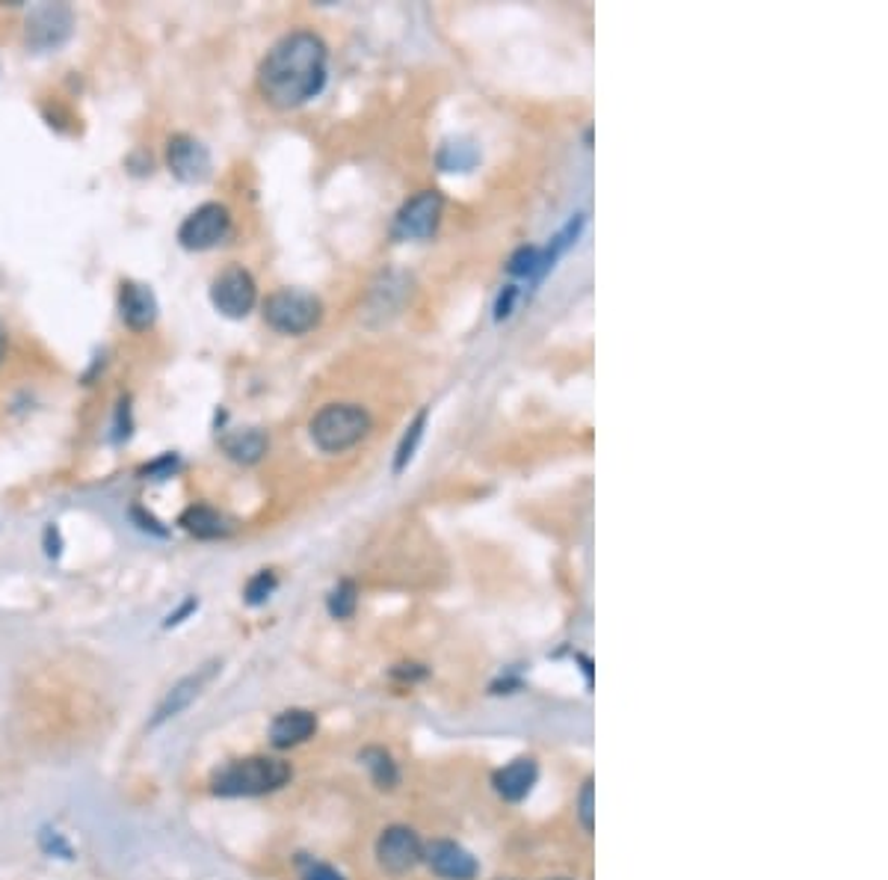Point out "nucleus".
Segmentation results:
<instances>
[{
    "label": "nucleus",
    "mask_w": 888,
    "mask_h": 880,
    "mask_svg": "<svg viewBox=\"0 0 888 880\" xmlns=\"http://www.w3.org/2000/svg\"><path fill=\"white\" fill-rule=\"evenodd\" d=\"M329 77V51L320 36L296 30L272 45L258 65L261 96L272 108L293 110L324 92Z\"/></svg>",
    "instance_id": "f257e3e1"
},
{
    "label": "nucleus",
    "mask_w": 888,
    "mask_h": 880,
    "mask_svg": "<svg viewBox=\"0 0 888 880\" xmlns=\"http://www.w3.org/2000/svg\"><path fill=\"white\" fill-rule=\"evenodd\" d=\"M291 780V765L272 756H252L226 765L223 771L214 774L211 789L219 797H258V794L276 792Z\"/></svg>",
    "instance_id": "f03ea898"
},
{
    "label": "nucleus",
    "mask_w": 888,
    "mask_h": 880,
    "mask_svg": "<svg viewBox=\"0 0 888 880\" xmlns=\"http://www.w3.org/2000/svg\"><path fill=\"white\" fill-rule=\"evenodd\" d=\"M370 433V415L356 403H329L312 418V439L324 454H341Z\"/></svg>",
    "instance_id": "7ed1b4c3"
},
{
    "label": "nucleus",
    "mask_w": 888,
    "mask_h": 880,
    "mask_svg": "<svg viewBox=\"0 0 888 880\" xmlns=\"http://www.w3.org/2000/svg\"><path fill=\"white\" fill-rule=\"evenodd\" d=\"M320 317H324V303L308 291L284 288L267 297L264 303V320L282 336H305L320 324Z\"/></svg>",
    "instance_id": "20e7f679"
},
{
    "label": "nucleus",
    "mask_w": 888,
    "mask_h": 880,
    "mask_svg": "<svg viewBox=\"0 0 888 880\" xmlns=\"http://www.w3.org/2000/svg\"><path fill=\"white\" fill-rule=\"evenodd\" d=\"M231 235V214L219 202H205L178 228V243L190 252H205L219 247Z\"/></svg>",
    "instance_id": "39448f33"
},
{
    "label": "nucleus",
    "mask_w": 888,
    "mask_h": 880,
    "mask_svg": "<svg viewBox=\"0 0 888 880\" xmlns=\"http://www.w3.org/2000/svg\"><path fill=\"white\" fill-rule=\"evenodd\" d=\"M211 303L223 317L243 320L258 303V288H255L252 273L243 267H226L211 282Z\"/></svg>",
    "instance_id": "423d86ee"
},
{
    "label": "nucleus",
    "mask_w": 888,
    "mask_h": 880,
    "mask_svg": "<svg viewBox=\"0 0 888 880\" xmlns=\"http://www.w3.org/2000/svg\"><path fill=\"white\" fill-rule=\"evenodd\" d=\"M442 211H444V199L435 190H421L418 196H413L406 205L401 208L397 214V223H394V235L403 240H427L433 238V231L442 223Z\"/></svg>",
    "instance_id": "0eeeda50"
},
{
    "label": "nucleus",
    "mask_w": 888,
    "mask_h": 880,
    "mask_svg": "<svg viewBox=\"0 0 888 880\" xmlns=\"http://www.w3.org/2000/svg\"><path fill=\"white\" fill-rule=\"evenodd\" d=\"M166 166L178 181L202 185L211 175V152L190 134H175L166 142Z\"/></svg>",
    "instance_id": "6e6552de"
},
{
    "label": "nucleus",
    "mask_w": 888,
    "mask_h": 880,
    "mask_svg": "<svg viewBox=\"0 0 888 880\" xmlns=\"http://www.w3.org/2000/svg\"><path fill=\"white\" fill-rule=\"evenodd\" d=\"M377 859L389 875H406L423 859L421 839L409 827H389L377 842Z\"/></svg>",
    "instance_id": "1a4fd4ad"
},
{
    "label": "nucleus",
    "mask_w": 888,
    "mask_h": 880,
    "mask_svg": "<svg viewBox=\"0 0 888 880\" xmlns=\"http://www.w3.org/2000/svg\"><path fill=\"white\" fill-rule=\"evenodd\" d=\"M423 859L444 880H474L477 871H480L477 859L468 854L466 847L447 842V839H439L433 845L423 847Z\"/></svg>",
    "instance_id": "9d476101"
},
{
    "label": "nucleus",
    "mask_w": 888,
    "mask_h": 880,
    "mask_svg": "<svg viewBox=\"0 0 888 880\" xmlns=\"http://www.w3.org/2000/svg\"><path fill=\"white\" fill-rule=\"evenodd\" d=\"M217 667H219L217 662H211V664H205L202 670H195V674L185 676V679H181V682L175 684V688H173V691H169V694L163 696V703H161V706H157V712H154L152 724H149V727L157 729V727H161V724H166L169 717L181 715V712H185V708L190 706V703H193L195 696L202 694V688H205V684L211 682V679H214V674H217Z\"/></svg>",
    "instance_id": "9b49d317"
},
{
    "label": "nucleus",
    "mask_w": 888,
    "mask_h": 880,
    "mask_svg": "<svg viewBox=\"0 0 888 880\" xmlns=\"http://www.w3.org/2000/svg\"><path fill=\"white\" fill-rule=\"evenodd\" d=\"M157 297L149 285L140 282H122L119 291V315L128 329L142 332V329H152L157 320Z\"/></svg>",
    "instance_id": "f8f14e48"
},
{
    "label": "nucleus",
    "mask_w": 888,
    "mask_h": 880,
    "mask_svg": "<svg viewBox=\"0 0 888 880\" xmlns=\"http://www.w3.org/2000/svg\"><path fill=\"white\" fill-rule=\"evenodd\" d=\"M72 30V12L65 7H42L27 24V39L39 48H56Z\"/></svg>",
    "instance_id": "ddd939ff"
},
{
    "label": "nucleus",
    "mask_w": 888,
    "mask_h": 880,
    "mask_svg": "<svg viewBox=\"0 0 888 880\" xmlns=\"http://www.w3.org/2000/svg\"><path fill=\"white\" fill-rule=\"evenodd\" d=\"M317 732V717L305 708H288L270 724L272 747H296Z\"/></svg>",
    "instance_id": "4468645a"
},
{
    "label": "nucleus",
    "mask_w": 888,
    "mask_h": 880,
    "mask_svg": "<svg viewBox=\"0 0 888 880\" xmlns=\"http://www.w3.org/2000/svg\"><path fill=\"white\" fill-rule=\"evenodd\" d=\"M536 777H540V768H536V762L528 759V756H521V759L509 762L507 768H500L498 774H495V789H498V794L504 797V801H524L528 794H531V789L536 785Z\"/></svg>",
    "instance_id": "2eb2a0df"
},
{
    "label": "nucleus",
    "mask_w": 888,
    "mask_h": 880,
    "mask_svg": "<svg viewBox=\"0 0 888 880\" xmlns=\"http://www.w3.org/2000/svg\"><path fill=\"white\" fill-rule=\"evenodd\" d=\"M178 525H181L187 533L199 537V540H217V537L231 533V525H228L226 516L219 511H214V507H207V504H193V507H187V511L181 513Z\"/></svg>",
    "instance_id": "dca6fc26"
},
{
    "label": "nucleus",
    "mask_w": 888,
    "mask_h": 880,
    "mask_svg": "<svg viewBox=\"0 0 888 880\" xmlns=\"http://www.w3.org/2000/svg\"><path fill=\"white\" fill-rule=\"evenodd\" d=\"M223 448H226V454L231 460L252 466V463H258L261 456L267 454V436L255 430V427H250V430H238V433L226 436Z\"/></svg>",
    "instance_id": "f3484780"
},
{
    "label": "nucleus",
    "mask_w": 888,
    "mask_h": 880,
    "mask_svg": "<svg viewBox=\"0 0 888 880\" xmlns=\"http://www.w3.org/2000/svg\"><path fill=\"white\" fill-rule=\"evenodd\" d=\"M361 762L368 765V771L373 774V780H377V785H382V789H391V785L397 782V765L391 762V756L385 750L368 747L361 753Z\"/></svg>",
    "instance_id": "a211bd4d"
},
{
    "label": "nucleus",
    "mask_w": 888,
    "mask_h": 880,
    "mask_svg": "<svg viewBox=\"0 0 888 880\" xmlns=\"http://www.w3.org/2000/svg\"><path fill=\"white\" fill-rule=\"evenodd\" d=\"M423 427H427V410L418 413V418L409 424V430L403 433L401 445H397V456H394V472H397V475H401L403 468L413 463L415 451H418V442L423 439Z\"/></svg>",
    "instance_id": "6ab92c4d"
},
{
    "label": "nucleus",
    "mask_w": 888,
    "mask_h": 880,
    "mask_svg": "<svg viewBox=\"0 0 888 880\" xmlns=\"http://www.w3.org/2000/svg\"><path fill=\"white\" fill-rule=\"evenodd\" d=\"M507 271L512 273V276H524V279H531V276H542V273H548V267H545V255H542L540 247H521V250L509 259Z\"/></svg>",
    "instance_id": "aec40b11"
},
{
    "label": "nucleus",
    "mask_w": 888,
    "mask_h": 880,
    "mask_svg": "<svg viewBox=\"0 0 888 880\" xmlns=\"http://www.w3.org/2000/svg\"><path fill=\"white\" fill-rule=\"evenodd\" d=\"M356 605H358V590L353 581H341V584L329 593V599H326V608H329V614L335 619H347L356 614Z\"/></svg>",
    "instance_id": "412c9836"
},
{
    "label": "nucleus",
    "mask_w": 888,
    "mask_h": 880,
    "mask_svg": "<svg viewBox=\"0 0 888 880\" xmlns=\"http://www.w3.org/2000/svg\"><path fill=\"white\" fill-rule=\"evenodd\" d=\"M439 163L444 166V173H462L471 169L477 163V152L468 142H447L439 154Z\"/></svg>",
    "instance_id": "4be33fe9"
},
{
    "label": "nucleus",
    "mask_w": 888,
    "mask_h": 880,
    "mask_svg": "<svg viewBox=\"0 0 888 880\" xmlns=\"http://www.w3.org/2000/svg\"><path fill=\"white\" fill-rule=\"evenodd\" d=\"M276 587H279V578H276V573H270V569H261L258 576L250 578V584H246V590H243V596H246L250 605H264V602L272 596V590H276Z\"/></svg>",
    "instance_id": "5701e85b"
},
{
    "label": "nucleus",
    "mask_w": 888,
    "mask_h": 880,
    "mask_svg": "<svg viewBox=\"0 0 888 880\" xmlns=\"http://www.w3.org/2000/svg\"><path fill=\"white\" fill-rule=\"evenodd\" d=\"M578 818H581L586 833L596 830V789H593V780H586L581 794H578Z\"/></svg>",
    "instance_id": "b1692460"
},
{
    "label": "nucleus",
    "mask_w": 888,
    "mask_h": 880,
    "mask_svg": "<svg viewBox=\"0 0 888 880\" xmlns=\"http://www.w3.org/2000/svg\"><path fill=\"white\" fill-rule=\"evenodd\" d=\"M175 468H178V456L166 454L161 460H154L152 466L142 468V478H173Z\"/></svg>",
    "instance_id": "393cba45"
},
{
    "label": "nucleus",
    "mask_w": 888,
    "mask_h": 880,
    "mask_svg": "<svg viewBox=\"0 0 888 880\" xmlns=\"http://www.w3.org/2000/svg\"><path fill=\"white\" fill-rule=\"evenodd\" d=\"M516 297H519V288H516V285L504 288V293L498 297V305H495V317H498V320L512 315V303H516Z\"/></svg>",
    "instance_id": "a878e982"
},
{
    "label": "nucleus",
    "mask_w": 888,
    "mask_h": 880,
    "mask_svg": "<svg viewBox=\"0 0 888 880\" xmlns=\"http://www.w3.org/2000/svg\"><path fill=\"white\" fill-rule=\"evenodd\" d=\"M303 880H344V878H341V871H335L332 866L315 863V866H308V869H305Z\"/></svg>",
    "instance_id": "bb28decb"
},
{
    "label": "nucleus",
    "mask_w": 888,
    "mask_h": 880,
    "mask_svg": "<svg viewBox=\"0 0 888 880\" xmlns=\"http://www.w3.org/2000/svg\"><path fill=\"white\" fill-rule=\"evenodd\" d=\"M195 608H199V602H195V599H187L185 608L178 611V614H169V619H166V626H178V623H181V619H185L187 614H190V611H195Z\"/></svg>",
    "instance_id": "cd10ccee"
},
{
    "label": "nucleus",
    "mask_w": 888,
    "mask_h": 880,
    "mask_svg": "<svg viewBox=\"0 0 888 880\" xmlns=\"http://www.w3.org/2000/svg\"><path fill=\"white\" fill-rule=\"evenodd\" d=\"M7 356V326L0 324V362Z\"/></svg>",
    "instance_id": "c85d7f7f"
}]
</instances>
